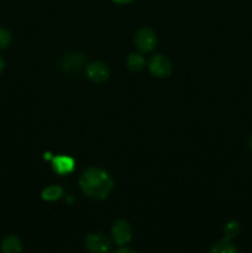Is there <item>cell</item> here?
Listing matches in <instances>:
<instances>
[{
    "mask_svg": "<svg viewBox=\"0 0 252 253\" xmlns=\"http://www.w3.org/2000/svg\"><path fill=\"white\" fill-rule=\"evenodd\" d=\"M85 72L86 77L91 82L98 84L108 81L109 76H110V72H109V68L106 67V64L101 63V62H93V63L88 64Z\"/></svg>",
    "mask_w": 252,
    "mask_h": 253,
    "instance_id": "cell-6",
    "label": "cell"
},
{
    "mask_svg": "<svg viewBox=\"0 0 252 253\" xmlns=\"http://www.w3.org/2000/svg\"><path fill=\"white\" fill-rule=\"evenodd\" d=\"M250 148L252 150V137H251V140H250Z\"/></svg>",
    "mask_w": 252,
    "mask_h": 253,
    "instance_id": "cell-18",
    "label": "cell"
},
{
    "mask_svg": "<svg viewBox=\"0 0 252 253\" xmlns=\"http://www.w3.org/2000/svg\"><path fill=\"white\" fill-rule=\"evenodd\" d=\"M79 185L85 195L94 199H105L114 188L110 175L100 168H88L82 173Z\"/></svg>",
    "mask_w": 252,
    "mask_h": 253,
    "instance_id": "cell-1",
    "label": "cell"
},
{
    "mask_svg": "<svg viewBox=\"0 0 252 253\" xmlns=\"http://www.w3.org/2000/svg\"><path fill=\"white\" fill-rule=\"evenodd\" d=\"M22 250L21 242L14 235H9L1 242V251L4 253H20Z\"/></svg>",
    "mask_w": 252,
    "mask_h": 253,
    "instance_id": "cell-9",
    "label": "cell"
},
{
    "mask_svg": "<svg viewBox=\"0 0 252 253\" xmlns=\"http://www.w3.org/2000/svg\"><path fill=\"white\" fill-rule=\"evenodd\" d=\"M11 42V35L7 30L0 27V49L6 48Z\"/></svg>",
    "mask_w": 252,
    "mask_h": 253,
    "instance_id": "cell-14",
    "label": "cell"
},
{
    "mask_svg": "<svg viewBox=\"0 0 252 253\" xmlns=\"http://www.w3.org/2000/svg\"><path fill=\"white\" fill-rule=\"evenodd\" d=\"M74 166H76V162L69 156L61 155L52 158V167H53L54 172L61 175L71 173L74 169Z\"/></svg>",
    "mask_w": 252,
    "mask_h": 253,
    "instance_id": "cell-7",
    "label": "cell"
},
{
    "mask_svg": "<svg viewBox=\"0 0 252 253\" xmlns=\"http://www.w3.org/2000/svg\"><path fill=\"white\" fill-rule=\"evenodd\" d=\"M116 253H136V252L133 251V250L127 249V247H123V249L118 250V251H116Z\"/></svg>",
    "mask_w": 252,
    "mask_h": 253,
    "instance_id": "cell-15",
    "label": "cell"
},
{
    "mask_svg": "<svg viewBox=\"0 0 252 253\" xmlns=\"http://www.w3.org/2000/svg\"><path fill=\"white\" fill-rule=\"evenodd\" d=\"M211 253H237V249L231 240L222 239L220 241L215 242L211 249Z\"/></svg>",
    "mask_w": 252,
    "mask_h": 253,
    "instance_id": "cell-10",
    "label": "cell"
},
{
    "mask_svg": "<svg viewBox=\"0 0 252 253\" xmlns=\"http://www.w3.org/2000/svg\"><path fill=\"white\" fill-rule=\"evenodd\" d=\"M145 66V58L138 53H132L127 58V68L131 72H138Z\"/></svg>",
    "mask_w": 252,
    "mask_h": 253,
    "instance_id": "cell-12",
    "label": "cell"
},
{
    "mask_svg": "<svg viewBox=\"0 0 252 253\" xmlns=\"http://www.w3.org/2000/svg\"><path fill=\"white\" fill-rule=\"evenodd\" d=\"M4 59L1 58V57H0V72L2 71V69H4Z\"/></svg>",
    "mask_w": 252,
    "mask_h": 253,
    "instance_id": "cell-17",
    "label": "cell"
},
{
    "mask_svg": "<svg viewBox=\"0 0 252 253\" xmlns=\"http://www.w3.org/2000/svg\"><path fill=\"white\" fill-rule=\"evenodd\" d=\"M156 42H157L156 34L151 29H147V27L138 30V32L136 34L135 43L136 47L138 48V51L145 52V53L146 52L152 51Z\"/></svg>",
    "mask_w": 252,
    "mask_h": 253,
    "instance_id": "cell-5",
    "label": "cell"
},
{
    "mask_svg": "<svg viewBox=\"0 0 252 253\" xmlns=\"http://www.w3.org/2000/svg\"><path fill=\"white\" fill-rule=\"evenodd\" d=\"M85 247L90 253H109L111 241L103 234H90L85 239Z\"/></svg>",
    "mask_w": 252,
    "mask_h": 253,
    "instance_id": "cell-3",
    "label": "cell"
},
{
    "mask_svg": "<svg viewBox=\"0 0 252 253\" xmlns=\"http://www.w3.org/2000/svg\"><path fill=\"white\" fill-rule=\"evenodd\" d=\"M63 195V189L57 185H52V187L46 188L42 192V199L46 202H54V200L59 199Z\"/></svg>",
    "mask_w": 252,
    "mask_h": 253,
    "instance_id": "cell-11",
    "label": "cell"
},
{
    "mask_svg": "<svg viewBox=\"0 0 252 253\" xmlns=\"http://www.w3.org/2000/svg\"><path fill=\"white\" fill-rule=\"evenodd\" d=\"M225 239H234V237L237 236V234L240 232V224L237 221H235V220H232V221L227 222L226 226H225Z\"/></svg>",
    "mask_w": 252,
    "mask_h": 253,
    "instance_id": "cell-13",
    "label": "cell"
},
{
    "mask_svg": "<svg viewBox=\"0 0 252 253\" xmlns=\"http://www.w3.org/2000/svg\"><path fill=\"white\" fill-rule=\"evenodd\" d=\"M113 240L119 246L128 244L132 239V227L125 220H118L111 229Z\"/></svg>",
    "mask_w": 252,
    "mask_h": 253,
    "instance_id": "cell-4",
    "label": "cell"
},
{
    "mask_svg": "<svg viewBox=\"0 0 252 253\" xmlns=\"http://www.w3.org/2000/svg\"><path fill=\"white\" fill-rule=\"evenodd\" d=\"M113 1H115L116 4H128V2L133 1V0H113Z\"/></svg>",
    "mask_w": 252,
    "mask_h": 253,
    "instance_id": "cell-16",
    "label": "cell"
},
{
    "mask_svg": "<svg viewBox=\"0 0 252 253\" xmlns=\"http://www.w3.org/2000/svg\"><path fill=\"white\" fill-rule=\"evenodd\" d=\"M84 64V56L77 52L66 54L62 59V68L66 72H76L83 67Z\"/></svg>",
    "mask_w": 252,
    "mask_h": 253,
    "instance_id": "cell-8",
    "label": "cell"
},
{
    "mask_svg": "<svg viewBox=\"0 0 252 253\" xmlns=\"http://www.w3.org/2000/svg\"><path fill=\"white\" fill-rule=\"evenodd\" d=\"M148 68L152 76L157 78H166L172 73V63L167 57L162 54H156L148 62Z\"/></svg>",
    "mask_w": 252,
    "mask_h": 253,
    "instance_id": "cell-2",
    "label": "cell"
}]
</instances>
